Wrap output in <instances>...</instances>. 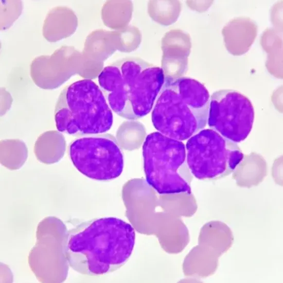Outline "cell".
<instances>
[{
  "instance_id": "6da1fadb",
  "label": "cell",
  "mask_w": 283,
  "mask_h": 283,
  "mask_svg": "<svg viewBox=\"0 0 283 283\" xmlns=\"http://www.w3.org/2000/svg\"><path fill=\"white\" fill-rule=\"evenodd\" d=\"M135 234L133 227L115 217L83 222L68 231L64 251L69 265L82 274L113 272L129 259Z\"/></svg>"
},
{
  "instance_id": "7a4b0ae2",
  "label": "cell",
  "mask_w": 283,
  "mask_h": 283,
  "mask_svg": "<svg viewBox=\"0 0 283 283\" xmlns=\"http://www.w3.org/2000/svg\"><path fill=\"white\" fill-rule=\"evenodd\" d=\"M165 80L162 68L134 57L116 60L98 76L100 88L111 109L129 120L142 118L150 113Z\"/></svg>"
},
{
  "instance_id": "3957f363",
  "label": "cell",
  "mask_w": 283,
  "mask_h": 283,
  "mask_svg": "<svg viewBox=\"0 0 283 283\" xmlns=\"http://www.w3.org/2000/svg\"><path fill=\"white\" fill-rule=\"evenodd\" d=\"M210 97L205 86L194 79L165 77L152 109L154 127L170 138L188 139L207 125Z\"/></svg>"
},
{
  "instance_id": "277c9868",
  "label": "cell",
  "mask_w": 283,
  "mask_h": 283,
  "mask_svg": "<svg viewBox=\"0 0 283 283\" xmlns=\"http://www.w3.org/2000/svg\"><path fill=\"white\" fill-rule=\"evenodd\" d=\"M55 120L60 132L80 136L105 133L113 125V117L100 87L90 79H82L61 91Z\"/></svg>"
},
{
  "instance_id": "5b68a950",
  "label": "cell",
  "mask_w": 283,
  "mask_h": 283,
  "mask_svg": "<svg viewBox=\"0 0 283 283\" xmlns=\"http://www.w3.org/2000/svg\"><path fill=\"white\" fill-rule=\"evenodd\" d=\"M143 157L146 181L159 194H190L192 174L182 141L151 133L144 140Z\"/></svg>"
},
{
  "instance_id": "8992f818",
  "label": "cell",
  "mask_w": 283,
  "mask_h": 283,
  "mask_svg": "<svg viewBox=\"0 0 283 283\" xmlns=\"http://www.w3.org/2000/svg\"><path fill=\"white\" fill-rule=\"evenodd\" d=\"M186 161L192 175L213 179L232 172L243 158L237 143L211 129L200 130L185 145Z\"/></svg>"
},
{
  "instance_id": "52a82bcc",
  "label": "cell",
  "mask_w": 283,
  "mask_h": 283,
  "mask_svg": "<svg viewBox=\"0 0 283 283\" xmlns=\"http://www.w3.org/2000/svg\"><path fill=\"white\" fill-rule=\"evenodd\" d=\"M68 154L76 168L92 179L111 180L123 170L122 151L110 134L79 136L69 144Z\"/></svg>"
},
{
  "instance_id": "ba28073f",
  "label": "cell",
  "mask_w": 283,
  "mask_h": 283,
  "mask_svg": "<svg viewBox=\"0 0 283 283\" xmlns=\"http://www.w3.org/2000/svg\"><path fill=\"white\" fill-rule=\"evenodd\" d=\"M254 120V110L250 99L240 92L223 89L213 93L207 124L225 138L235 143L246 138Z\"/></svg>"
},
{
  "instance_id": "9c48e42d",
  "label": "cell",
  "mask_w": 283,
  "mask_h": 283,
  "mask_svg": "<svg viewBox=\"0 0 283 283\" xmlns=\"http://www.w3.org/2000/svg\"><path fill=\"white\" fill-rule=\"evenodd\" d=\"M256 25L248 18L232 20L222 30L227 50L235 55L246 52L256 36Z\"/></svg>"
},
{
  "instance_id": "30bf717a",
  "label": "cell",
  "mask_w": 283,
  "mask_h": 283,
  "mask_svg": "<svg viewBox=\"0 0 283 283\" xmlns=\"http://www.w3.org/2000/svg\"><path fill=\"white\" fill-rule=\"evenodd\" d=\"M204 247L214 252L218 257L232 245L233 238L229 227L218 221L206 223L203 227Z\"/></svg>"
}]
</instances>
